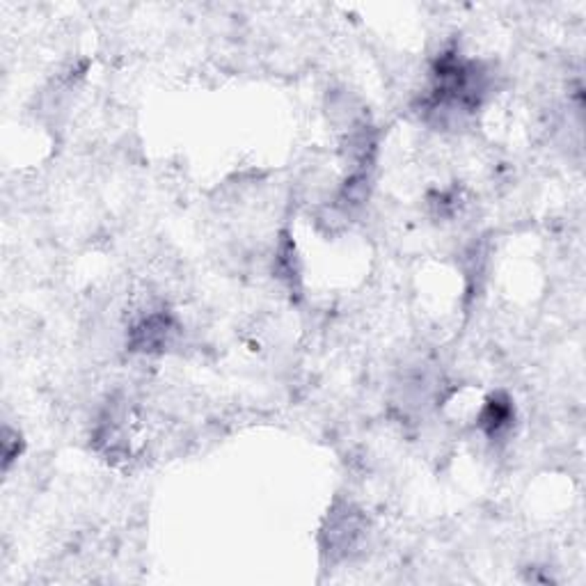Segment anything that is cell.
Listing matches in <instances>:
<instances>
[{
	"label": "cell",
	"instance_id": "cell-1",
	"mask_svg": "<svg viewBox=\"0 0 586 586\" xmlns=\"http://www.w3.org/2000/svg\"><path fill=\"white\" fill-rule=\"evenodd\" d=\"M509 414H511L509 405H504L499 401H490L488 408H485V412H483V424L488 426L490 431H499V428L509 421Z\"/></svg>",
	"mask_w": 586,
	"mask_h": 586
}]
</instances>
